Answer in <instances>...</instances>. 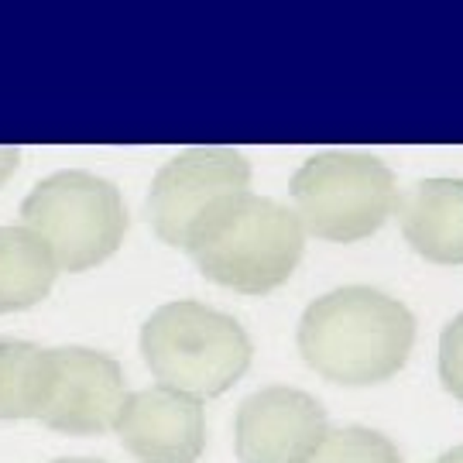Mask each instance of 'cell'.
Segmentation results:
<instances>
[{
    "mask_svg": "<svg viewBox=\"0 0 463 463\" xmlns=\"http://www.w3.org/2000/svg\"><path fill=\"white\" fill-rule=\"evenodd\" d=\"M52 374V350L0 340V419H38Z\"/></svg>",
    "mask_w": 463,
    "mask_h": 463,
    "instance_id": "cell-12",
    "label": "cell"
},
{
    "mask_svg": "<svg viewBox=\"0 0 463 463\" xmlns=\"http://www.w3.org/2000/svg\"><path fill=\"white\" fill-rule=\"evenodd\" d=\"M114 430L141 463H196L206 447V415L199 398L162 384L124 398Z\"/></svg>",
    "mask_w": 463,
    "mask_h": 463,
    "instance_id": "cell-8",
    "label": "cell"
},
{
    "mask_svg": "<svg viewBox=\"0 0 463 463\" xmlns=\"http://www.w3.org/2000/svg\"><path fill=\"white\" fill-rule=\"evenodd\" d=\"M436 463H463V447H457V449H449V453H443Z\"/></svg>",
    "mask_w": 463,
    "mask_h": 463,
    "instance_id": "cell-16",
    "label": "cell"
},
{
    "mask_svg": "<svg viewBox=\"0 0 463 463\" xmlns=\"http://www.w3.org/2000/svg\"><path fill=\"white\" fill-rule=\"evenodd\" d=\"M14 168H17V148H11V145L4 148L0 145V185L14 175Z\"/></svg>",
    "mask_w": 463,
    "mask_h": 463,
    "instance_id": "cell-15",
    "label": "cell"
},
{
    "mask_svg": "<svg viewBox=\"0 0 463 463\" xmlns=\"http://www.w3.org/2000/svg\"><path fill=\"white\" fill-rule=\"evenodd\" d=\"M55 463H99V460H55Z\"/></svg>",
    "mask_w": 463,
    "mask_h": 463,
    "instance_id": "cell-17",
    "label": "cell"
},
{
    "mask_svg": "<svg viewBox=\"0 0 463 463\" xmlns=\"http://www.w3.org/2000/svg\"><path fill=\"white\" fill-rule=\"evenodd\" d=\"M326 430V412L313 395L265 388L237 412V457L244 463H296Z\"/></svg>",
    "mask_w": 463,
    "mask_h": 463,
    "instance_id": "cell-9",
    "label": "cell"
},
{
    "mask_svg": "<svg viewBox=\"0 0 463 463\" xmlns=\"http://www.w3.org/2000/svg\"><path fill=\"white\" fill-rule=\"evenodd\" d=\"M409 248L436 265H463V179H422L398 199Z\"/></svg>",
    "mask_w": 463,
    "mask_h": 463,
    "instance_id": "cell-10",
    "label": "cell"
},
{
    "mask_svg": "<svg viewBox=\"0 0 463 463\" xmlns=\"http://www.w3.org/2000/svg\"><path fill=\"white\" fill-rule=\"evenodd\" d=\"M302 248L306 231L296 210L250 189L223 199L185 244L206 279L241 296H265L285 285Z\"/></svg>",
    "mask_w": 463,
    "mask_h": 463,
    "instance_id": "cell-2",
    "label": "cell"
},
{
    "mask_svg": "<svg viewBox=\"0 0 463 463\" xmlns=\"http://www.w3.org/2000/svg\"><path fill=\"white\" fill-rule=\"evenodd\" d=\"M302 231L333 244L364 241L398 210L392 168L364 151L313 155L288 183Z\"/></svg>",
    "mask_w": 463,
    "mask_h": 463,
    "instance_id": "cell-4",
    "label": "cell"
},
{
    "mask_svg": "<svg viewBox=\"0 0 463 463\" xmlns=\"http://www.w3.org/2000/svg\"><path fill=\"white\" fill-rule=\"evenodd\" d=\"M439 378L449 395L463 402V313L443 330L439 340Z\"/></svg>",
    "mask_w": 463,
    "mask_h": 463,
    "instance_id": "cell-14",
    "label": "cell"
},
{
    "mask_svg": "<svg viewBox=\"0 0 463 463\" xmlns=\"http://www.w3.org/2000/svg\"><path fill=\"white\" fill-rule=\"evenodd\" d=\"M296 463H402V457L388 436L347 426V430H326Z\"/></svg>",
    "mask_w": 463,
    "mask_h": 463,
    "instance_id": "cell-13",
    "label": "cell"
},
{
    "mask_svg": "<svg viewBox=\"0 0 463 463\" xmlns=\"http://www.w3.org/2000/svg\"><path fill=\"white\" fill-rule=\"evenodd\" d=\"M250 189V162L233 148H189L158 168L145 216L158 241L183 248L223 199Z\"/></svg>",
    "mask_w": 463,
    "mask_h": 463,
    "instance_id": "cell-6",
    "label": "cell"
},
{
    "mask_svg": "<svg viewBox=\"0 0 463 463\" xmlns=\"http://www.w3.org/2000/svg\"><path fill=\"white\" fill-rule=\"evenodd\" d=\"M59 265L45 241L24 223L0 227V313L32 309L52 292Z\"/></svg>",
    "mask_w": 463,
    "mask_h": 463,
    "instance_id": "cell-11",
    "label": "cell"
},
{
    "mask_svg": "<svg viewBox=\"0 0 463 463\" xmlns=\"http://www.w3.org/2000/svg\"><path fill=\"white\" fill-rule=\"evenodd\" d=\"M21 223L45 241L59 271H86L120 248L128 206L114 183L69 168L42 179L24 196Z\"/></svg>",
    "mask_w": 463,
    "mask_h": 463,
    "instance_id": "cell-5",
    "label": "cell"
},
{
    "mask_svg": "<svg viewBox=\"0 0 463 463\" xmlns=\"http://www.w3.org/2000/svg\"><path fill=\"white\" fill-rule=\"evenodd\" d=\"M124 374L107 354L83 347L52 350V374L45 405L38 419L59 432H93L114 430L124 405Z\"/></svg>",
    "mask_w": 463,
    "mask_h": 463,
    "instance_id": "cell-7",
    "label": "cell"
},
{
    "mask_svg": "<svg viewBox=\"0 0 463 463\" xmlns=\"http://www.w3.org/2000/svg\"><path fill=\"white\" fill-rule=\"evenodd\" d=\"M141 354L162 388L189 398L223 395L250 367L244 326L193 298L168 302L151 313L141 330Z\"/></svg>",
    "mask_w": 463,
    "mask_h": 463,
    "instance_id": "cell-3",
    "label": "cell"
},
{
    "mask_svg": "<svg viewBox=\"0 0 463 463\" xmlns=\"http://www.w3.org/2000/svg\"><path fill=\"white\" fill-rule=\"evenodd\" d=\"M415 344V316L367 285L316 298L298 323V350L319 378L347 388L381 384L398 374Z\"/></svg>",
    "mask_w": 463,
    "mask_h": 463,
    "instance_id": "cell-1",
    "label": "cell"
}]
</instances>
